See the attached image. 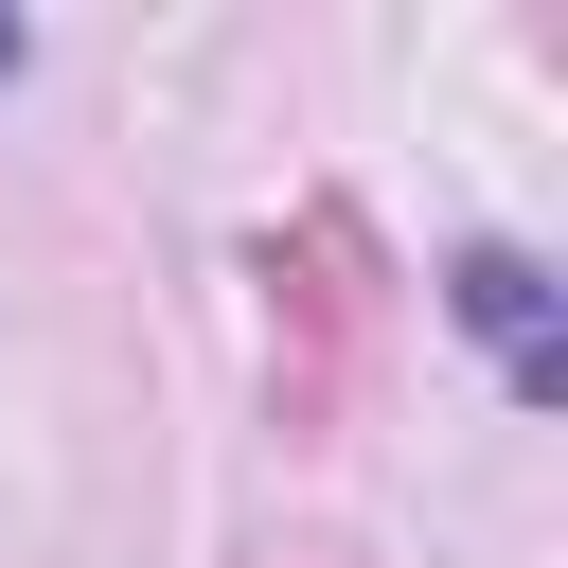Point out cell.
Segmentation results:
<instances>
[{"instance_id": "6da1fadb", "label": "cell", "mask_w": 568, "mask_h": 568, "mask_svg": "<svg viewBox=\"0 0 568 568\" xmlns=\"http://www.w3.org/2000/svg\"><path fill=\"white\" fill-rule=\"evenodd\" d=\"M497 355H515V390H550V284H532V248H462V284H444Z\"/></svg>"}, {"instance_id": "7a4b0ae2", "label": "cell", "mask_w": 568, "mask_h": 568, "mask_svg": "<svg viewBox=\"0 0 568 568\" xmlns=\"http://www.w3.org/2000/svg\"><path fill=\"white\" fill-rule=\"evenodd\" d=\"M0 71H18V18H0Z\"/></svg>"}]
</instances>
